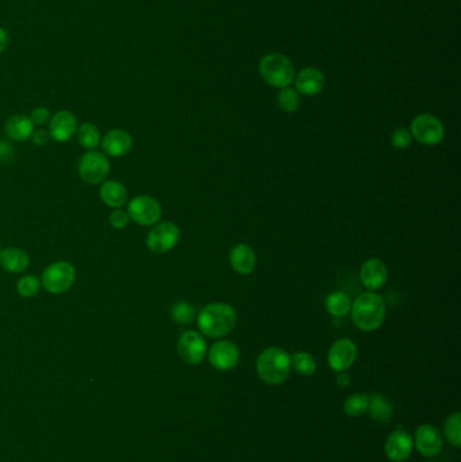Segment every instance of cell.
Here are the masks:
<instances>
[{
    "instance_id": "25",
    "label": "cell",
    "mask_w": 461,
    "mask_h": 462,
    "mask_svg": "<svg viewBox=\"0 0 461 462\" xmlns=\"http://www.w3.org/2000/svg\"><path fill=\"white\" fill-rule=\"evenodd\" d=\"M77 141L85 149L94 150L100 142V130L91 122L82 123L77 127Z\"/></svg>"
},
{
    "instance_id": "21",
    "label": "cell",
    "mask_w": 461,
    "mask_h": 462,
    "mask_svg": "<svg viewBox=\"0 0 461 462\" xmlns=\"http://www.w3.org/2000/svg\"><path fill=\"white\" fill-rule=\"evenodd\" d=\"M30 264L28 253L18 248H6L0 252V266L10 273H22Z\"/></svg>"
},
{
    "instance_id": "27",
    "label": "cell",
    "mask_w": 461,
    "mask_h": 462,
    "mask_svg": "<svg viewBox=\"0 0 461 462\" xmlns=\"http://www.w3.org/2000/svg\"><path fill=\"white\" fill-rule=\"evenodd\" d=\"M369 396L364 393H356L349 396L344 403V411L350 418L362 417L368 411Z\"/></svg>"
},
{
    "instance_id": "23",
    "label": "cell",
    "mask_w": 461,
    "mask_h": 462,
    "mask_svg": "<svg viewBox=\"0 0 461 462\" xmlns=\"http://www.w3.org/2000/svg\"><path fill=\"white\" fill-rule=\"evenodd\" d=\"M372 419L377 422H389L392 417V405L389 399H386L381 395H372L369 396V405H368V411Z\"/></svg>"
},
{
    "instance_id": "11",
    "label": "cell",
    "mask_w": 461,
    "mask_h": 462,
    "mask_svg": "<svg viewBox=\"0 0 461 462\" xmlns=\"http://www.w3.org/2000/svg\"><path fill=\"white\" fill-rule=\"evenodd\" d=\"M357 358V346L349 338L335 341L327 353V364L335 372H345Z\"/></svg>"
},
{
    "instance_id": "7",
    "label": "cell",
    "mask_w": 461,
    "mask_h": 462,
    "mask_svg": "<svg viewBox=\"0 0 461 462\" xmlns=\"http://www.w3.org/2000/svg\"><path fill=\"white\" fill-rule=\"evenodd\" d=\"M127 214L133 222L140 226H153L161 219L163 209L154 197L140 195L131 199L127 206Z\"/></svg>"
},
{
    "instance_id": "4",
    "label": "cell",
    "mask_w": 461,
    "mask_h": 462,
    "mask_svg": "<svg viewBox=\"0 0 461 462\" xmlns=\"http://www.w3.org/2000/svg\"><path fill=\"white\" fill-rule=\"evenodd\" d=\"M261 77L275 88H286L291 84L295 79V67L288 57L279 53H271L261 58L260 61Z\"/></svg>"
},
{
    "instance_id": "18",
    "label": "cell",
    "mask_w": 461,
    "mask_h": 462,
    "mask_svg": "<svg viewBox=\"0 0 461 462\" xmlns=\"http://www.w3.org/2000/svg\"><path fill=\"white\" fill-rule=\"evenodd\" d=\"M131 136L121 128L110 130L102 140L103 152L110 157H124L131 150Z\"/></svg>"
},
{
    "instance_id": "39",
    "label": "cell",
    "mask_w": 461,
    "mask_h": 462,
    "mask_svg": "<svg viewBox=\"0 0 461 462\" xmlns=\"http://www.w3.org/2000/svg\"><path fill=\"white\" fill-rule=\"evenodd\" d=\"M0 252H1V243H0Z\"/></svg>"
},
{
    "instance_id": "31",
    "label": "cell",
    "mask_w": 461,
    "mask_h": 462,
    "mask_svg": "<svg viewBox=\"0 0 461 462\" xmlns=\"http://www.w3.org/2000/svg\"><path fill=\"white\" fill-rule=\"evenodd\" d=\"M41 288V281L38 280L36 276L31 275H26L22 276L18 284H16V291L18 294L21 295L22 297H34L36 295L40 292Z\"/></svg>"
},
{
    "instance_id": "22",
    "label": "cell",
    "mask_w": 461,
    "mask_h": 462,
    "mask_svg": "<svg viewBox=\"0 0 461 462\" xmlns=\"http://www.w3.org/2000/svg\"><path fill=\"white\" fill-rule=\"evenodd\" d=\"M99 194L102 202L112 209H121L127 202V191L125 185L119 182L110 180L104 182L100 187Z\"/></svg>"
},
{
    "instance_id": "19",
    "label": "cell",
    "mask_w": 461,
    "mask_h": 462,
    "mask_svg": "<svg viewBox=\"0 0 461 462\" xmlns=\"http://www.w3.org/2000/svg\"><path fill=\"white\" fill-rule=\"evenodd\" d=\"M230 265L239 275H251L257 264L256 253L249 245L238 243L230 251Z\"/></svg>"
},
{
    "instance_id": "36",
    "label": "cell",
    "mask_w": 461,
    "mask_h": 462,
    "mask_svg": "<svg viewBox=\"0 0 461 462\" xmlns=\"http://www.w3.org/2000/svg\"><path fill=\"white\" fill-rule=\"evenodd\" d=\"M14 155V149L4 141H0V158L1 160H9Z\"/></svg>"
},
{
    "instance_id": "12",
    "label": "cell",
    "mask_w": 461,
    "mask_h": 462,
    "mask_svg": "<svg viewBox=\"0 0 461 462\" xmlns=\"http://www.w3.org/2000/svg\"><path fill=\"white\" fill-rule=\"evenodd\" d=\"M210 364L218 370H230L236 368L239 361V349L236 343L230 341H217L209 351Z\"/></svg>"
},
{
    "instance_id": "28",
    "label": "cell",
    "mask_w": 461,
    "mask_h": 462,
    "mask_svg": "<svg viewBox=\"0 0 461 462\" xmlns=\"http://www.w3.org/2000/svg\"><path fill=\"white\" fill-rule=\"evenodd\" d=\"M278 104L283 111L295 112L300 107V98L296 89L286 87L281 88V91L278 95Z\"/></svg>"
},
{
    "instance_id": "1",
    "label": "cell",
    "mask_w": 461,
    "mask_h": 462,
    "mask_svg": "<svg viewBox=\"0 0 461 462\" xmlns=\"http://www.w3.org/2000/svg\"><path fill=\"white\" fill-rule=\"evenodd\" d=\"M196 319L202 334L210 338H222L236 327L237 314L230 304L211 303L199 312Z\"/></svg>"
},
{
    "instance_id": "5",
    "label": "cell",
    "mask_w": 461,
    "mask_h": 462,
    "mask_svg": "<svg viewBox=\"0 0 461 462\" xmlns=\"http://www.w3.org/2000/svg\"><path fill=\"white\" fill-rule=\"evenodd\" d=\"M75 279V266L65 261H57L42 272L41 285L50 294H64L73 285Z\"/></svg>"
},
{
    "instance_id": "37",
    "label": "cell",
    "mask_w": 461,
    "mask_h": 462,
    "mask_svg": "<svg viewBox=\"0 0 461 462\" xmlns=\"http://www.w3.org/2000/svg\"><path fill=\"white\" fill-rule=\"evenodd\" d=\"M335 381H337L338 387L345 388V387H349L350 376L347 372H338V376L335 378Z\"/></svg>"
},
{
    "instance_id": "33",
    "label": "cell",
    "mask_w": 461,
    "mask_h": 462,
    "mask_svg": "<svg viewBox=\"0 0 461 462\" xmlns=\"http://www.w3.org/2000/svg\"><path fill=\"white\" fill-rule=\"evenodd\" d=\"M129 222H130V216H129L127 211L121 210V209L112 211V215H110V224L114 229L122 230L129 224Z\"/></svg>"
},
{
    "instance_id": "2",
    "label": "cell",
    "mask_w": 461,
    "mask_h": 462,
    "mask_svg": "<svg viewBox=\"0 0 461 462\" xmlns=\"http://www.w3.org/2000/svg\"><path fill=\"white\" fill-rule=\"evenodd\" d=\"M352 321L357 329L363 331H375L386 318V302L375 292L359 295L350 308Z\"/></svg>"
},
{
    "instance_id": "26",
    "label": "cell",
    "mask_w": 461,
    "mask_h": 462,
    "mask_svg": "<svg viewBox=\"0 0 461 462\" xmlns=\"http://www.w3.org/2000/svg\"><path fill=\"white\" fill-rule=\"evenodd\" d=\"M291 366L295 369L296 373L302 376H313L317 370V363L315 358L306 351H299L295 353L291 357Z\"/></svg>"
},
{
    "instance_id": "29",
    "label": "cell",
    "mask_w": 461,
    "mask_h": 462,
    "mask_svg": "<svg viewBox=\"0 0 461 462\" xmlns=\"http://www.w3.org/2000/svg\"><path fill=\"white\" fill-rule=\"evenodd\" d=\"M172 319L180 324H190L194 322L196 318V311L194 306L188 302H178L172 308Z\"/></svg>"
},
{
    "instance_id": "17",
    "label": "cell",
    "mask_w": 461,
    "mask_h": 462,
    "mask_svg": "<svg viewBox=\"0 0 461 462\" xmlns=\"http://www.w3.org/2000/svg\"><path fill=\"white\" fill-rule=\"evenodd\" d=\"M295 88L298 94L314 97L318 95L325 87V76L317 68H305L295 75Z\"/></svg>"
},
{
    "instance_id": "13",
    "label": "cell",
    "mask_w": 461,
    "mask_h": 462,
    "mask_svg": "<svg viewBox=\"0 0 461 462\" xmlns=\"http://www.w3.org/2000/svg\"><path fill=\"white\" fill-rule=\"evenodd\" d=\"M413 441L416 448L418 449L419 453L423 457H429V458L437 457L444 446L443 436L440 434V431L434 427L433 424H428V423L419 426L416 431V438Z\"/></svg>"
},
{
    "instance_id": "10",
    "label": "cell",
    "mask_w": 461,
    "mask_h": 462,
    "mask_svg": "<svg viewBox=\"0 0 461 462\" xmlns=\"http://www.w3.org/2000/svg\"><path fill=\"white\" fill-rule=\"evenodd\" d=\"M178 351L185 364H200L207 354V342L200 333L190 330L179 338Z\"/></svg>"
},
{
    "instance_id": "14",
    "label": "cell",
    "mask_w": 461,
    "mask_h": 462,
    "mask_svg": "<svg viewBox=\"0 0 461 462\" xmlns=\"http://www.w3.org/2000/svg\"><path fill=\"white\" fill-rule=\"evenodd\" d=\"M413 449L414 441L411 435L402 429L395 430L386 441V454L394 462H405L410 458Z\"/></svg>"
},
{
    "instance_id": "16",
    "label": "cell",
    "mask_w": 461,
    "mask_h": 462,
    "mask_svg": "<svg viewBox=\"0 0 461 462\" xmlns=\"http://www.w3.org/2000/svg\"><path fill=\"white\" fill-rule=\"evenodd\" d=\"M389 277V269L379 258H369L360 269V280L368 290L381 288Z\"/></svg>"
},
{
    "instance_id": "3",
    "label": "cell",
    "mask_w": 461,
    "mask_h": 462,
    "mask_svg": "<svg viewBox=\"0 0 461 462\" xmlns=\"http://www.w3.org/2000/svg\"><path fill=\"white\" fill-rule=\"evenodd\" d=\"M259 378L269 385H279L284 383L291 372V357L281 348H268L259 356L257 360Z\"/></svg>"
},
{
    "instance_id": "32",
    "label": "cell",
    "mask_w": 461,
    "mask_h": 462,
    "mask_svg": "<svg viewBox=\"0 0 461 462\" xmlns=\"http://www.w3.org/2000/svg\"><path fill=\"white\" fill-rule=\"evenodd\" d=\"M411 140L413 137L405 127H399L392 133L391 143L395 149H407L411 145Z\"/></svg>"
},
{
    "instance_id": "6",
    "label": "cell",
    "mask_w": 461,
    "mask_h": 462,
    "mask_svg": "<svg viewBox=\"0 0 461 462\" xmlns=\"http://www.w3.org/2000/svg\"><path fill=\"white\" fill-rule=\"evenodd\" d=\"M410 134L426 146H435L445 137V128L441 121L430 114H419L410 126Z\"/></svg>"
},
{
    "instance_id": "35",
    "label": "cell",
    "mask_w": 461,
    "mask_h": 462,
    "mask_svg": "<svg viewBox=\"0 0 461 462\" xmlns=\"http://www.w3.org/2000/svg\"><path fill=\"white\" fill-rule=\"evenodd\" d=\"M31 137H33L34 143H36V145H38V146H42V145L48 143V142H49V140H50L49 131H46V130H38V131H34Z\"/></svg>"
},
{
    "instance_id": "20",
    "label": "cell",
    "mask_w": 461,
    "mask_h": 462,
    "mask_svg": "<svg viewBox=\"0 0 461 462\" xmlns=\"http://www.w3.org/2000/svg\"><path fill=\"white\" fill-rule=\"evenodd\" d=\"M4 130L10 140L22 142V141L31 138V136L34 133V125H33L30 116L16 114L7 119Z\"/></svg>"
},
{
    "instance_id": "15",
    "label": "cell",
    "mask_w": 461,
    "mask_h": 462,
    "mask_svg": "<svg viewBox=\"0 0 461 462\" xmlns=\"http://www.w3.org/2000/svg\"><path fill=\"white\" fill-rule=\"evenodd\" d=\"M77 131V119L70 111L63 110L50 118L49 136L57 142L70 141Z\"/></svg>"
},
{
    "instance_id": "24",
    "label": "cell",
    "mask_w": 461,
    "mask_h": 462,
    "mask_svg": "<svg viewBox=\"0 0 461 462\" xmlns=\"http://www.w3.org/2000/svg\"><path fill=\"white\" fill-rule=\"evenodd\" d=\"M325 306L330 315H333L335 318H342L349 312L350 308H352V302H350L348 295L338 291V292H333L327 296Z\"/></svg>"
},
{
    "instance_id": "30",
    "label": "cell",
    "mask_w": 461,
    "mask_h": 462,
    "mask_svg": "<svg viewBox=\"0 0 461 462\" xmlns=\"http://www.w3.org/2000/svg\"><path fill=\"white\" fill-rule=\"evenodd\" d=\"M445 435L448 441L456 446H461V415L460 412H455L450 417H448L445 422Z\"/></svg>"
},
{
    "instance_id": "9",
    "label": "cell",
    "mask_w": 461,
    "mask_h": 462,
    "mask_svg": "<svg viewBox=\"0 0 461 462\" xmlns=\"http://www.w3.org/2000/svg\"><path fill=\"white\" fill-rule=\"evenodd\" d=\"M79 175L88 184L104 182L110 175V161L107 155L100 152L84 154L79 163Z\"/></svg>"
},
{
    "instance_id": "8",
    "label": "cell",
    "mask_w": 461,
    "mask_h": 462,
    "mask_svg": "<svg viewBox=\"0 0 461 462\" xmlns=\"http://www.w3.org/2000/svg\"><path fill=\"white\" fill-rule=\"evenodd\" d=\"M180 239L179 227L172 222H161L156 224L153 229L149 231L146 245L151 252L156 254H164L172 251Z\"/></svg>"
},
{
    "instance_id": "38",
    "label": "cell",
    "mask_w": 461,
    "mask_h": 462,
    "mask_svg": "<svg viewBox=\"0 0 461 462\" xmlns=\"http://www.w3.org/2000/svg\"><path fill=\"white\" fill-rule=\"evenodd\" d=\"M9 41H10V38H9L7 31L3 28H0V55L7 49Z\"/></svg>"
},
{
    "instance_id": "34",
    "label": "cell",
    "mask_w": 461,
    "mask_h": 462,
    "mask_svg": "<svg viewBox=\"0 0 461 462\" xmlns=\"http://www.w3.org/2000/svg\"><path fill=\"white\" fill-rule=\"evenodd\" d=\"M50 111L45 107H37L31 111V115H30V119L33 122L34 126H43L46 123L50 122Z\"/></svg>"
}]
</instances>
